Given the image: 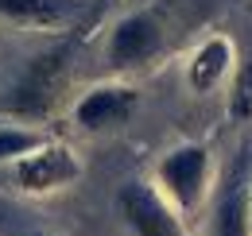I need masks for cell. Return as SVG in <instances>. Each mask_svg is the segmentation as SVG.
<instances>
[{
	"label": "cell",
	"instance_id": "cell-7",
	"mask_svg": "<svg viewBox=\"0 0 252 236\" xmlns=\"http://www.w3.org/2000/svg\"><path fill=\"white\" fill-rule=\"evenodd\" d=\"M90 0H0V20L20 24V28L59 31L70 28L86 16Z\"/></svg>",
	"mask_w": 252,
	"mask_h": 236
},
{
	"label": "cell",
	"instance_id": "cell-10",
	"mask_svg": "<svg viewBox=\"0 0 252 236\" xmlns=\"http://www.w3.org/2000/svg\"><path fill=\"white\" fill-rule=\"evenodd\" d=\"M43 144H47V136H43V132H32V128H16V124H8V128H0V163H16V159L32 155L35 148H43Z\"/></svg>",
	"mask_w": 252,
	"mask_h": 236
},
{
	"label": "cell",
	"instance_id": "cell-12",
	"mask_svg": "<svg viewBox=\"0 0 252 236\" xmlns=\"http://www.w3.org/2000/svg\"><path fill=\"white\" fill-rule=\"evenodd\" d=\"M249 221H252V186H249Z\"/></svg>",
	"mask_w": 252,
	"mask_h": 236
},
{
	"label": "cell",
	"instance_id": "cell-13",
	"mask_svg": "<svg viewBox=\"0 0 252 236\" xmlns=\"http://www.w3.org/2000/svg\"><path fill=\"white\" fill-rule=\"evenodd\" d=\"M12 236H35V233H12Z\"/></svg>",
	"mask_w": 252,
	"mask_h": 236
},
{
	"label": "cell",
	"instance_id": "cell-2",
	"mask_svg": "<svg viewBox=\"0 0 252 236\" xmlns=\"http://www.w3.org/2000/svg\"><path fill=\"white\" fill-rule=\"evenodd\" d=\"M214 182V155L206 144H179L156 163V190L179 209V217H190L206 202Z\"/></svg>",
	"mask_w": 252,
	"mask_h": 236
},
{
	"label": "cell",
	"instance_id": "cell-4",
	"mask_svg": "<svg viewBox=\"0 0 252 236\" xmlns=\"http://www.w3.org/2000/svg\"><path fill=\"white\" fill-rule=\"evenodd\" d=\"M12 178L24 194H55V190H66L70 182L82 178V163L70 148L47 140L43 148H35L32 155L12 163Z\"/></svg>",
	"mask_w": 252,
	"mask_h": 236
},
{
	"label": "cell",
	"instance_id": "cell-11",
	"mask_svg": "<svg viewBox=\"0 0 252 236\" xmlns=\"http://www.w3.org/2000/svg\"><path fill=\"white\" fill-rule=\"evenodd\" d=\"M229 117L249 120L252 117V62H245L233 78V93H229Z\"/></svg>",
	"mask_w": 252,
	"mask_h": 236
},
{
	"label": "cell",
	"instance_id": "cell-1",
	"mask_svg": "<svg viewBox=\"0 0 252 236\" xmlns=\"http://www.w3.org/2000/svg\"><path fill=\"white\" fill-rule=\"evenodd\" d=\"M70 59H74V47L70 43H59L43 55H35L24 74L16 78L12 86V97H8V113L24 120H43L63 97L66 78H70Z\"/></svg>",
	"mask_w": 252,
	"mask_h": 236
},
{
	"label": "cell",
	"instance_id": "cell-3",
	"mask_svg": "<svg viewBox=\"0 0 252 236\" xmlns=\"http://www.w3.org/2000/svg\"><path fill=\"white\" fill-rule=\"evenodd\" d=\"M117 206L136 236H187L179 209L148 182H125L117 194Z\"/></svg>",
	"mask_w": 252,
	"mask_h": 236
},
{
	"label": "cell",
	"instance_id": "cell-6",
	"mask_svg": "<svg viewBox=\"0 0 252 236\" xmlns=\"http://www.w3.org/2000/svg\"><path fill=\"white\" fill-rule=\"evenodd\" d=\"M140 97L132 86H94L78 105H74V120L82 132H113V128H125L132 113H136Z\"/></svg>",
	"mask_w": 252,
	"mask_h": 236
},
{
	"label": "cell",
	"instance_id": "cell-8",
	"mask_svg": "<svg viewBox=\"0 0 252 236\" xmlns=\"http://www.w3.org/2000/svg\"><path fill=\"white\" fill-rule=\"evenodd\" d=\"M233 43L225 39V35H214V39H206L187 62V82L194 93H210V89H218L229 74H233Z\"/></svg>",
	"mask_w": 252,
	"mask_h": 236
},
{
	"label": "cell",
	"instance_id": "cell-9",
	"mask_svg": "<svg viewBox=\"0 0 252 236\" xmlns=\"http://www.w3.org/2000/svg\"><path fill=\"white\" fill-rule=\"evenodd\" d=\"M214 236H252V221H249V190H245V186H229V190H225V198L218 202Z\"/></svg>",
	"mask_w": 252,
	"mask_h": 236
},
{
	"label": "cell",
	"instance_id": "cell-5",
	"mask_svg": "<svg viewBox=\"0 0 252 236\" xmlns=\"http://www.w3.org/2000/svg\"><path fill=\"white\" fill-rule=\"evenodd\" d=\"M159 51H163V24L156 12H128L109 31V66L113 70L148 66Z\"/></svg>",
	"mask_w": 252,
	"mask_h": 236
}]
</instances>
